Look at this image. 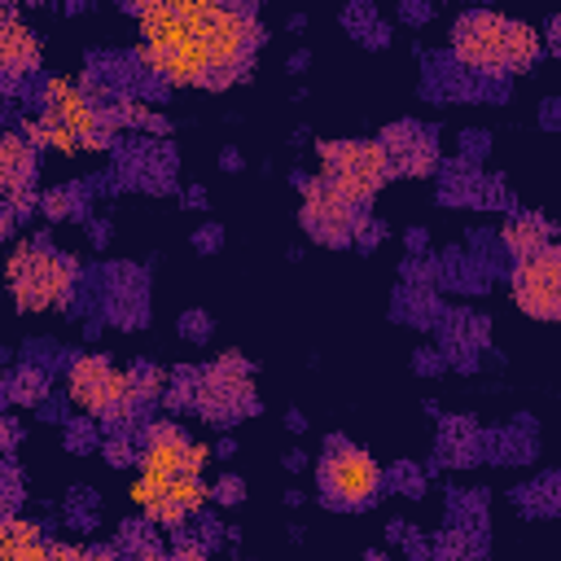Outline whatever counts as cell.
Returning <instances> with one entry per match:
<instances>
[{"instance_id": "1", "label": "cell", "mask_w": 561, "mask_h": 561, "mask_svg": "<svg viewBox=\"0 0 561 561\" xmlns=\"http://www.w3.org/2000/svg\"><path fill=\"white\" fill-rule=\"evenodd\" d=\"M26 145L31 149H57V153H88L110 145V114L66 75L44 79L39 88V114L26 118Z\"/></svg>"}, {"instance_id": "2", "label": "cell", "mask_w": 561, "mask_h": 561, "mask_svg": "<svg viewBox=\"0 0 561 561\" xmlns=\"http://www.w3.org/2000/svg\"><path fill=\"white\" fill-rule=\"evenodd\" d=\"M75 276L79 263L44 241H26L13 245V254L4 259V285L18 311L44 316V311H61L75 298Z\"/></svg>"}, {"instance_id": "3", "label": "cell", "mask_w": 561, "mask_h": 561, "mask_svg": "<svg viewBox=\"0 0 561 561\" xmlns=\"http://www.w3.org/2000/svg\"><path fill=\"white\" fill-rule=\"evenodd\" d=\"M66 394L75 408H83L88 416L105 421V425H118V421H131L136 403L140 399V386H136V368H114L105 355H79L70 359L66 368Z\"/></svg>"}, {"instance_id": "4", "label": "cell", "mask_w": 561, "mask_h": 561, "mask_svg": "<svg viewBox=\"0 0 561 561\" xmlns=\"http://www.w3.org/2000/svg\"><path fill=\"white\" fill-rule=\"evenodd\" d=\"M390 158L381 149V140H324L320 145V184L333 188L346 206L368 210V202L381 193V184L390 180Z\"/></svg>"}, {"instance_id": "5", "label": "cell", "mask_w": 561, "mask_h": 561, "mask_svg": "<svg viewBox=\"0 0 561 561\" xmlns=\"http://www.w3.org/2000/svg\"><path fill=\"white\" fill-rule=\"evenodd\" d=\"M320 491L337 508H364L381 491V469L364 447H355L346 438H333L324 460H320Z\"/></svg>"}, {"instance_id": "6", "label": "cell", "mask_w": 561, "mask_h": 561, "mask_svg": "<svg viewBox=\"0 0 561 561\" xmlns=\"http://www.w3.org/2000/svg\"><path fill=\"white\" fill-rule=\"evenodd\" d=\"M131 500L140 504V513L153 526H184L188 517H197L210 500V486L202 482V473H140L131 482Z\"/></svg>"}, {"instance_id": "7", "label": "cell", "mask_w": 561, "mask_h": 561, "mask_svg": "<svg viewBox=\"0 0 561 561\" xmlns=\"http://www.w3.org/2000/svg\"><path fill=\"white\" fill-rule=\"evenodd\" d=\"M451 53L469 75H508V18L473 9L451 26Z\"/></svg>"}, {"instance_id": "8", "label": "cell", "mask_w": 561, "mask_h": 561, "mask_svg": "<svg viewBox=\"0 0 561 561\" xmlns=\"http://www.w3.org/2000/svg\"><path fill=\"white\" fill-rule=\"evenodd\" d=\"M508 289H513V302L530 320H557L561 316V250L548 245L530 259H513Z\"/></svg>"}, {"instance_id": "9", "label": "cell", "mask_w": 561, "mask_h": 561, "mask_svg": "<svg viewBox=\"0 0 561 561\" xmlns=\"http://www.w3.org/2000/svg\"><path fill=\"white\" fill-rule=\"evenodd\" d=\"M298 219H302V228H307V237H316V241H324V245H346V241H355L359 232H364V210H355V206H346L333 188H324L320 180H307L302 184V210H298Z\"/></svg>"}, {"instance_id": "10", "label": "cell", "mask_w": 561, "mask_h": 561, "mask_svg": "<svg viewBox=\"0 0 561 561\" xmlns=\"http://www.w3.org/2000/svg\"><path fill=\"white\" fill-rule=\"evenodd\" d=\"M140 61H145L162 83H171V88H224L215 61H210V53H206V44H202L193 31H188L180 44H171V48H140Z\"/></svg>"}, {"instance_id": "11", "label": "cell", "mask_w": 561, "mask_h": 561, "mask_svg": "<svg viewBox=\"0 0 561 561\" xmlns=\"http://www.w3.org/2000/svg\"><path fill=\"white\" fill-rule=\"evenodd\" d=\"M140 473H202L210 447L193 443L175 421H153L140 438Z\"/></svg>"}, {"instance_id": "12", "label": "cell", "mask_w": 561, "mask_h": 561, "mask_svg": "<svg viewBox=\"0 0 561 561\" xmlns=\"http://www.w3.org/2000/svg\"><path fill=\"white\" fill-rule=\"evenodd\" d=\"M188 399H193L202 412H210V416L228 421V416H237V412L254 408L250 368H245L237 355H224L215 368H206V373L197 377V386H193V394H188Z\"/></svg>"}, {"instance_id": "13", "label": "cell", "mask_w": 561, "mask_h": 561, "mask_svg": "<svg viewBox=\"0 0 561 561\" xmlns=\"http://www.w3.org/2000/svg\"><path fill=\"white\" fill-rule=\"evenodd\" d=\"M39 57H44V44L22 22V13L0 9V75L4 79H26V75L39 70Z\"/></svg>"}, {"instance_id": "14", "label": "cell", "mask_w": 561, "mask_h": 561, "mask_svg": "<svg viewBox=\"0 0 561 561\" xmlns=\"http://www.w3.org/2000/svg\"><path fill=\"white\" fill-rule=\"evenodd\" d=\"M381 149H386L394 175H425V171H434V162H438L434 136L421 131V127H412V123L390 127V131L381 136Z\"/></svg>"}, {"instance_id": "15", "label": "cell", "mask_w": 561, "mask_h": 561, "mask_svg": "<svg viewBox=\"0 0 561 561\" xmlns=\"http://www.w3.org/2000/svg\"><path fill=\"white\" fill-rule=\"evenodd\" d=\"M31 175H35V149L26 136L0 127V193L18 206V215L31 206Z\"/></svg>"}, {"instance_id": "16", "label": "cell", "mask_w": 561, "mask_h": 561, "mask_svg": "<svg viewBox=\"0 0 561 561\" xmlns=\"http://www.w3.org/2000/svg\"><path fill=\"white\" fill-rule=\"evenodd\" d=\"M500 241H504V250L513 259H530V254H539V250L552 245V224L543 215H535V210H517V215L504 219Z\"/></svg>"}, {"instance_id": "17", "label": "cell", "mask_w": 561, "mask_h": 561, "mask_svg": "<svg viewBox=\"0 0 561 561\" xmlns=\"http://www.w3.org/2000/svg\"><path fill=\"white\" fill-rule=\"evenodd\" d=\"M48 539L35 522L0 513V561H44Z\"/></svg>"}, {"instance_id": "18", "label": "cell", "mask_w": 561, "mask_h": 561, "mask_svg": "<svg viewBox=\"0 0 561 561\" xmlns=\"http://www.w3.org/2000/svg\"><path fill=\"white\" fill-rule=\"evenodd\" d=\"M539 31L526 26V22H508V75L517 70H530L539 61Z\"/></svg>"}, {"instance_id": "19", "label": "cell", "mask_w": 561, "mask_h": 561, "mask_svg": "<svg viewBox=\"0 0 561 561\" xmlns=\"http://www.w3.org/2000/svg\"><path fill=\"white\" fill-rule=\"evenodd\" d=\"M48 394V377L39 373V368H22L13 381H9V399H18V403H39Z\"/></svg>"}, {"instance_id": "20", "label": "cell", "mask_w": 561, "mask_h": 561, "mask_svg": "<svg viewBox=\"0 0 561 561\" xmlns=\"http://www.w3.org/2000/svg\"><path fill=\"white\" fill-rule=\"evenodd\" d=\"M118 118L123 123H131V127H149V131H167V118L162 114H153L145 101H123L118 105Z\"/></svg>"}, {"instance_id": "21", "label": "cell", "mask_w": 561, "mask_h": 561, "mask_svg": "<svg viewBox=\"0 0 561 561\" xmlns=\"http://www.w3.org/2000/svg\"><path fill=\"white\" fill-rule=\"evenodd\" d=\"M39 206H44V215H53V219L75 215V193H70V188H57V193H48Z\"/></svg>"}, {"instance_id": "22", "label": "cell", "mask_w": 561, "mask_h": 561, "mask_svg": "<svg viewBox=\"0 0 561 561\" xmlns=\"http://www.w3.org/2000/svg\"><path fill=\"white\" fill-rule=\"evenodd\" d=\"M202 557H206L202 539H175V548L167 552V561H202Z\"/></svg>"}, {"instance_id": "23", "label": "cell", "mask_w": 561, "mask_h": 561, "mask_svg": "<svg viewBox=\"0 0 561 561\" xmlns=\"http://www.w3.org/2000/svg\"><path fill=\"white\" fill-rule=\"evenodd\" d=\"M44 561H83V548H75V543H48Z\"/></svg>"}, {"instance_id": "24", "label": "cell", "mask_w": 561, "mask_h": 561, "mask_svg": "<svg viewBox=\"0 0 561 561\" xmlns=\"http://www.w3.org/2000/svg\"><path fill=\"white\" fill-rule=\"evenodd\" d=\"M13 504H18V482L0 473V513H13Z\"/></svg>"}, {"instance_id": "25", "label": "cell", "mask_w": 561, "mask_h": 561, "mask_svg": "<svg viewBox=\"0 0 561 561\" xmlns=\"http://www.w3.org/2000/svg\"><path fill=\"white\" fill-rule=\"evenodd\" d=\"M131 561H167V552H158V548H153V539H136Z\"/></svg>"}, {"instance_id": "26", "label": "cell", "mask_w": 561, "mask_h": 561, "mask_svg": "<svg viewBox=\"0 0 561 561\" xmlns=\"http://www.w3.org/2000/svg\"><path fill=\"white\" fill-rule=\"evenodd\" d=\"M210 495H215V500H224V504H232V500H241V482H237V478H224Z\"/></svg>"}, {"instance_id": "27", "label": "cell", "mask_w": 561, "mask_h": 561, "mask_svg": "<svg viewBox=\"0 0 561 561\" xmlns=\"http://www.w3.org/2000/svg\"><path fill=\"white\" fill-rule=\"evenodd\" d=\"M13 219H18V206L0 193V237H9V228H13Z\"/></svg>"}, {"instance_id": "28", "label": "cell", "mask_w": 561, "mask_h": 561, "mask_svg": "<svg viewBox=\"0 0 561 561\" xmlns=\"http://www.w3.org/2000/svg\"><path fill=\"white\" fill-rule=\"evenodd\" d=\"M83 561H123V557H118L114 548H88V552H83Z\"/></svg>"}, {"instance_id": "29", "label": "cell", "mask_w": 561, "mask_h": 561, "mask_svg": "<svg viewBox=\"0 0 561 561\" xmlns=\"http://www.w3.org/2000/svg\"><path fill=\"white\" fill-rule=\"evenodd\" d=\"M13 438H18V430H13V425H9V421H0V447H9V443H13Z\"/></svg>"}, {"instance_id": "30", "label": "cell", "mask_w": 561, "mask_h": 561, "mask_svg": "<svg viewBox=\"0 0 561 561\" xmlns=\"http://www.w3.org/2000/svg\"><path fill=\"white\" fill-rule=\"evenodd\" d=\"M0 394H9V386H4V381H0Z\"/></svg>"}, {"instance_id": "31", "label": "cell", "mask_w": 561, "mask_h": 561, "mask_svg": "<svg viewBox=\"0 0 561 561\" xmlns=\"http://www.w3.org/2000/svg\"><path fill=\"white\" fill-rule=\"evenodd\" d=\"M368 561H381V557H368Z\"/></svg>"}]
</instances>
